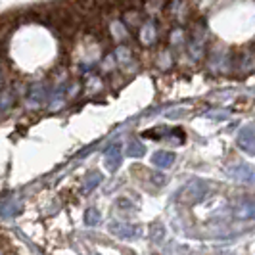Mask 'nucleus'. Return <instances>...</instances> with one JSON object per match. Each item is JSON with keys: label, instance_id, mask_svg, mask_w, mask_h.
<instances>
[{"label": "nucleus", "instance_id": "obj_14", "mask_svg": "<svg viewBox=\"0 0 255 255\" xmlns=\"http://www.w3.org/2000/svg\"><path fill=\"white\" fill-rule=\"evenodd\" d=\"M255 54L254 52H246L244 60L240 62V71H254L255 69V62H254Z\"/></svg>", "mask_w": 255, "mask_h": 255}, {"label": "nucleus", "instance_id": "obj_22", "mask_svg": "<svg viewBox=\"0 0 255 255\" xmlns=\"http://www.w3.org/2000/svg\"><path fill=\"white\" fill-rule=\"evenodd\" d=\"M0 85H2V79H0Z\"/></svg>", "mask_w": 255, "mask_h": 255}, {"label": "nucleus", "instance_id": "obj_1", "mask_svg": "<svg viewBox=\"0 0 255 255\" xmlns=\"http://www.w3.org/2000/svg\"><path fill=\"white\" fill-rule=\"evenodd\" d=\"M209 194V184L204 182V180H192L184 186L182 190V198L188 200V202H202L207 198Z\"/></svg>", "mask_w": 255, "mask_h": 255}, {"label": "nucleus", "instance_id": "obj_3", "mask_svg": "<svg viewBox=\"0 0 255 255\" xmlns=\"http://www.w3.org/2000/svg\"><path fill=\"white\" fill-rule=\"evenodd\" d=\"M104 163H106V167H108L110 171H117L119 165L123 163V152H121V148H119L117 144L110 146V148L106 150V153H104Z\"/></svg>", "mask_w": 255, "mask_h": 255}, {"label": "nucleus", "instance_id": "obj_4", "mask_svg": "<svg viewBox=\"0 0 255 255\" xmlns=\"http://www.w3.org/2000/svg\"><path fill=\"white\" fill-rule=\"evenodd\" d=\"M238 146L242 148L246 153L255 155V130L252 127H244L240 130V136H238Z\"/></svg>", "mask_w": 255, "mask_h": 255}, {"label": "nucleus", "instance_id": "obj_9", "mask_svg": "<svg viewBox=\"0 0 255 255\" xmlns=\"http://www.w3.org/2000/svg\"><path fill=\"white\" fill-rule=\"evenodd\" d=\"M19 209H21V205H19V202L15 198H8L4 202V205H0V213L4 217H13L15 213H19Z\"/></svg>", "mask_w": 255, "mask_h": 255}, {"label": "nucleus", "instance_id": "obj_7", "mask_svg": "<svg viewBox=\"0 0 255 255\" xmlns=\"http://www.w3.org/2000/svg\"><path fill=\"white\" fill-rule=\"evenodd\" d=\"M138 37H140L142 44L150 46V44H153V42L157 40V29H155V25H153L152 21H150V23H144V25H140Z\"/></svg>", "mask_w": 255, "mask_h": 255}, {"label": "nucleus", "instance_id": "obj_20", "mask_svg": "<svg viewBox=\"0 0 255 255\" xmlns=\"http://www.w3.org/2000/svg\"><path fill=\"white\" fill-rule=\"evenodd\" d=\"M10 104H12V94L6 90V92H2V96H0V106H2V108H8Z\"/></svg>", "mask_w": 255, "mask_h": 255}, {"label": "nucleus", "instance_id": "obj_13", "mask_svg": "<svg viewBox=\"0 0 255 255\" xmlns=\"http://www.w3.org/2000/svg\"><path fill=\"white\" fill-rule=\"evenodd\" d=\"M112 229H114L115 234H119V236H123V238H130V236L134 234L132 227H128V225H121V223H114V225H112Z\"/></svg>", "mask_w": 255, "mask_h": 255}, {"label": "nucleus", "instance_id": "obj_12", "mask_svg": "<svg viewBox=\"0 0 255 255\" xmlns=\"http://www.w3.org/2000/svg\"><path fill=\"white\" fill-rule=\"evenodd\" d=\"M112 33H114V37L117 38V42H121V40H125V38L128 37L127 27L123 25V23H119V21H114V23H112Z\"/></svg>", "mask_w": 255, "mask_h": 255}, {"label": "nucleus", "instance_id": "obj_15", "mask_svg": "<svg viewBox=\"0 0 255 255\" xmlns=\"http://www.w3.org/2000/svg\"><path fill=\"white\" fill-rule=\"evenodd\" d=\"M31 98L35 100V104H40L44 98H46V89H44V85H35L33 90H31Z\"/></svg>", "mask_w": 255, "mask_h": 255}, {"label": "nucleus", "instance_id": "obj_5", "mask_svg": "<svg viewBox=\"0 0 255 255\" xmlns=\"http://www.w3.org/2000/svg\"><path fill=\"white\" fill-rule=\"evenodd\" d=\"M152 163L157 169H169V167H173L175 163V153L173 152H167V150H161V152H155L152 155Z\"/></svg>", "mask_w": 255, "mask_h": 255}, {"label": "nucleus", "instance_id": "obj_18", "mask_svg": "<svg viewBox=\"0 0 255 255\" xmlns=\"http://www.w3.org/2000/svg\"><path fill=\"white\" fill-rule=\"evenodd\" d=\"M229 115L230 114L227 110H211V112L205 114V117H209V119H227Z\"/></svg>", "mask_w": 255, "mask_h": 255}, {"label": "nucleus", "instance_id": "obj_6", "mask_svg": "<svg viewBox=\"0 0 255 255\" xmlns=\"http://www.w3.org/2000/svg\"><path fill=\"white\" fill-rule=\"evenodd\" d=\"M236 215L240 219H255V198H244L238 202Z\"/></svg>", "mask_w": 255, "mask_h": 255}, {"label": "nucleus", "instance_id": "obj_10", "mask_svg": "<svg viewBox=\"0 0 255 255\" xmlns=\"http://www.w3.org/2000/svg\"><path fill=\"white\" fill-rule=\"evenodd\" d=\"M144 152H146V148H144V144L138 138H130L127 142V153L130 157H142Z\"/></svg>", "mask_w": 255, "mask_h": 255}, {"label": "nucleus", "instance_id": "obj_8", "mask_svg": "<svg viewBox=\"0 0 255 255\" xmlns=\"http://www.w3.org/2000/svg\"><path fill=\"white\" fill-rule=\"evenodd\" d=\"M104 180V177L98 173V171H90V173H87V177H85V180H83V190L87 192H92L94 188H98V184Z\"/></svg>", "mask_w": 255, "mask_h": 255}, {"label": "nucleus", "instance_id": "obj_16", "mask_svg": "<svg viewBox=\"0 0 255 255\" xmlns=\"http://www.w3.org/2000/svg\"><path fill=\"white\" fill-rule=\"evenodd\" d=\"M102 221V215L96 211V209H89L87 213H85V223L89 225V227H94V225H98Z\"/></svg>", "mask_w": 255, "mask_h": 255}, {"label": "nucleus", "instance_id": "obj_11", "mask_svg": "<svg viewBox=\"0 0 255 255\" xmlns=\"http://www.w3.org/2000/svg\"><path fill=\"white\" fill-rule=\"evenodd\" d=\"M115 58H117V62L121 65H127L130 60H132V52L128 50L127 46H119L117 50H115Z\"/></svg>", "mask_w": 255, "mask_h": 255}, {"label": "nucleus", "instance_id": "obj_17", "mask_svg": "<svg viewBox=\"0 0 255 255\" xmlns=\"http://www.w3.org/2000/svg\"><path fill=\"white\" fill-rule=\"evenodd\" d=\"M87 90L89 92H98V90H102V79L96 75H92L87 79Z\"/></svg>", "mask_w": 255, "mask_h": 255}, {"label": "nucleus", "instance_id": "obj_2", "mask_svg": "<svg viewBox=\"0 0 255 255\" xmlns=\"http://www.w3.org/2000/svg\"><path fill=\"white\" fill-rule=\"evenodd\" d=\"M227 175L230 179L238 180V182H246V184H255V169L248 163H236L227 169Z\"/></svg>", "mask_w": 255, "mask_h": 255}, {"label": "nucleus", "instance_id": "obj_19", "mask_svg": "<svg viewBox=\"0 0 255 255\" xmlns=\"http://www.w3.org/2000/svg\"><path fill=\"white\" fill-rule=\"evenodd\" d=\"M150 179H152V182L155 184V186H163V184L167 182L163 173H152V175H150Z\"/></svg>", "mask_w": 255, "mask_h": 255}, {"label": "nucleus", "instance_id": "obj_21", "mask_svg": "<svg viewBox=\"0 0 255 255\" xmlns=\"http://www.w3.org/2000/svg\"><path fill=\"white\" fill-rule=\"evenodd\" d=\"M114 64H117V60H114V58H112V56H108V58H106V62H104V69H106V71H108V69H112V67H114Z\"/></svg>", "mask_w": 255, "mask_h": 255}]
</instances>
